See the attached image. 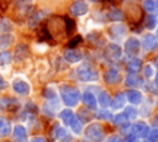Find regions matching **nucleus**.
Listing matches in <instances>:
<instances>
[{
  "label": "nucleus",
  "instance_id": "obj_1",
  "mask_svg": "<svg viewBox=\"0 0 158 142\" xmlns=\"http://www.w3.org/2000/svg\"><path fill=\"white\" fill-rule=\"evenodd\" d=\"M11 28V25L7 20H1V23H0V30H10Z\"/></svg>",
  "mask_w": 158,
  "mask_h": 142
}]
</instances>
